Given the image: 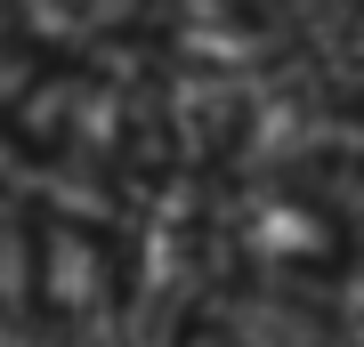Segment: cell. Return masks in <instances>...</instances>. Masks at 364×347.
<instances>
[{"mask_svg": "<svg viewBox=\"0 0 364 347\" xmlns=\"http://www.w3.org/2000/svg\"><path fill=\"white\" fill-rule=\"evenodd\" d=\"M170 347H340V323L299 275H259L210 291Z\"/></svg>", "mask_w": 364, "mask_h": 347, "instance_id": "obj_2", "label": "cell"}, {"mask_svg": "<svg viewBox=\"0 0 364 347\" xmlns=\"http://www.w3.org/2000/svg\"><path fill=\"white\" fill-rule=\"evenodd\" d=\"M25 275L16 283L25 291H9L16 307H25L33 331H49V339H73V331H105L122 307V267H114V250H97L90 234H65V219H25Z\"/></svg>", "mask_w": 364, "mask_h": 347, "instance_id": "obj_1", "label": "cell"}]
</instances>
